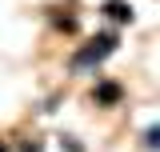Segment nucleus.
Returning a JSON list of instances; mask_svg holds the SVG:
<instances>
[{
    "label": "nucleus",
    "mask_w": 160,
    "mask_h": 152,
    "mask_svg": "<svg viewBox=\"0 0 160 152\" xmlns=\"http://www.w3.org/2000/svg\"><path fill=\"white\" fill-rule=\"evenodd\" d=\"M116 52H120V28H104V32L88 36L76 52H72L68 68H72L76 76H96L100 64H104L108 56H116Z\"/></svg>",
    "instance_id": "obj_1"
},
{
    "label": "nucleus",
    "mask_w": 160,
    "mask_h": 152,
    "mask_svg": "<svg viewBox=\"0 0 160 152\" xmlns=\"http://www.w3.org/2000/svg\"><path fill=\"white\" fill-rule=\"evenodd\" d=\"M120 100H124V84H120L116 76H96V84H92V104H96V108H120Z\"/></svg>",
    "instance_id": "obj_2"
},
{
    "label": "nucleus",
    "mask_w": 160,
    "mask_h": 152,
    "mask_svg": "<svg viewBox=\"0 0 160 152\" xmlns=\"http://www.w3.org/2000/svg\"><path fill=\"white\" fill-rule=\"evenodd\" d=\"M100 16L112 28H128V24H136V4L132 0H100Z\"/></svg>",
    "instance_id": "obj_3"
},
{
    "label": "nucleus",
    "mask_w": 160,
    "mask_h": 152,
    "mask_svg": "<svg viewBox=\"0 0 160 152\" xmlns=\"http://www.w3.org/2000/svg\"><path fill=\"white\" fill-rule=\"evenodd\" d=\"M48 24H52L56 32H64V36H76L80 32V12L72 8V4H64V8L52 4V8H48Z\"/></svg>",
    "instance_id": "obj_4"
},
{
    "label": "nucleus",
    "mask_w": 160,
    "mask_h": 152,
    "mask_svg": "<svg viewBox=\"0 0 160 152\" xmlns=\"http://www.w3.org/2000/svg\"><path fill=\"white\" fill-rule=\"evenodd\" d=\"M140 144H144V152H156L160 148V124H148L144 136H140Z\"/></svg>",
    "instance_id": "obj_5"
},
{
    "label": "nucleus",
    "mask_w": 160,
    "mask_h": 152,
    "mask_svg": "<svg viewBox=\"0 0 160 152\" xmlns=\"http://www.w3.org/2000/svg\"><path fill=\"white\" fill-rule=\"evenodd\" d=\"M56 144H60V152H84L80 136H72V132H60V136H56Z\"/></svg>",
    "instance_id": "obj_6"
},
{
    "label": "nucleus",
    "mask_w": 160,
    "mask_h": 152,
    "mask_svg": "<svg viewBox=\"0 0 160 152\" xmlns=\"http://www.w3.org/2000/svg\"><path fill=\"white\" fill-rule=\"evenodd\" d=\"M16 148H20V152H44V140H40V136H24Z\"/></svg>",
    "instance_id": "obj_7"
},
{
    "label": "nucleus",
    "mask_w": 160,
    "mask_h": 152,
    "mask_svg": "<svg viewBox=\"0 0 160 152\" xmlns=\"http://www.w3.org/2000/svg\"><path fill=\"white\" fill-rule=\"evenodd\" d=\"M0 152H12V144H8V140H4V136H0Z\"/></svg>",
    "instance_id": "obj_8"
}]
</instances>
